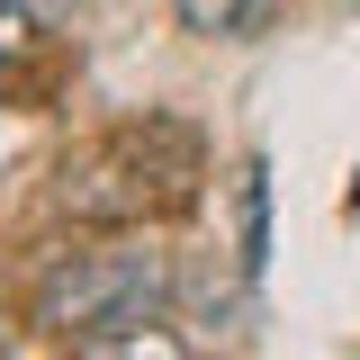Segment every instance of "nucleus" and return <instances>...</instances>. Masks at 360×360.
<instances>
[{
  "instance_id": "obj_1",
  "label": "nucleus",
  "mask_w": 360,
  "mask_h": 360,
  "mask_svg": "<svg viewBox=\"0 0 360 360\" xmlns=\"http://www.w3.org/2000/svg\"><path fill=\"white\" fill-rule=\"evenodd\" d=\"M172 307V262L153 243H99V252H63L37 279V324L54 342H82L99 324H144Z\"/></svg>"
},
{
  "instance_id": "obj_2",
  "label": "nucleus",
  "mask_w": 360,
  "mask_h": 360,
  "mask_svg": "<svg viewBox=\"0 0 360 360\" xmlns=\"http://www.w3.org/2000/svg\"><path fill=\"white\" fill-rule=\"evenodd\" d=\"M63 352H72V360H198L162 315H144V324H99V333L63 342Z\"/></svg>"
},
{
  "instance_id": "obj_3",
  "label": "nucleus",
  "mask_w": 360,
  "mask_h": 360,
  "mask_svg": "<svg viewBox=\"0 0 360 360\" xmlns=\"http://www.w3.org/2000/svg\"><path fill=\"white\" fill-rule=\"evenodd\" d=\"M234 217H243V270H262V262H270V172H262V162H243Z\"/></svg>"
},
{
  "instance_id": "obj_4",
  "label": "nucleus",
  "mask_w": 360,
  "mask_h": 360,
  "mask_svg": "<svg viewBox=\"0 0 360 360\" xmlns=\"http://www.w3.org/2000/svg\"><path fill=\"white\" fill-rule=\"evenodd\" d=\"M172 9H180L189 37H243V27L262 18V0H172Z\"/></svg>"
},
{
  "instance_id": "obj_5",
  "label": "nucleus",
  "mask_w": 360,
  "mask_h": 360,
  "mask_svg": "<svg viewBox=\"0 0 360 360\" xmlns=\"http://www.w3.org/2000/svg\"><path fill=\"white\" fill-rule=\"evenodd\" d=\"M18 54H37V18H27V0H0V63H18Z\"/></svg>"
},
{
  "instance_id": "obj_6",
  "label": "nucleus",
  "mask_w": 360,
  "mask_h": 360,
  "mask_svg": "<svg viewBox=\"0 0 360 360\" xmlns=\"http://www.w3.org/2000/svg\"><path fill=\"white\" fill-rule=\"evenodd\" d=\"M0 153H9V135H0Z\"/></svg>"
}]
</instances>
